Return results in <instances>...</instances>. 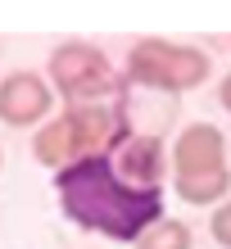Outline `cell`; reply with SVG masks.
<instances>
[{
    "label": "cell",
    "instance_id": "10",
    "mask_svg": "<svg viewBox=\"0 0 231 249\" xmlns=\"http://www.w3.org/2000/svg\"><path fill=\"white\" fill-rule=\"evenodd\" d=\"M218 105L231 113V72H227V77H222V86H218Z\"/></svg>",
    "mask_w": 231,
    "mask_h": 249
},
{
    "label": "cell",
    "instance_id": "5",
    "mask_svg": "<svg viewBox=\"0 0 231 249\" xmlns=\"http://www.w3.org/2000/svg\"><path fill=\"white\" fill-rule=\"evenodd\" d=\"M46 82L64 105H105L123 91V77L113 72L109 54L91 41H64L46 59Z\"/></svg>",
    "mask_w": 231,
    "mask_h": 249
},
{
    "label": "cell",
    "instance_id": "9",
    "mask_svg": "<svg viewBox=\"0 0 231 249\" xmlns=\"http://www.w3.org/2000/svg\"><path fill=\"white\" fill-rule=\"evenodd\" d=\"M209 236H213V245H218V249H231V195L209 213Z\"/></svg>",
    "mask_w": 231,
    "mask_h": 249
},
{
    "label": "cell",
    "instance_id": "4",
    "mask_svg": "<svg viewBox=\"0 0 231 249\" xmlns=\"http://www.w3.org/2000/svg\"><path fill=\"white\" fill-rule=\"evenodd\" d=\"M209 72H213L209 50L181 46V41H163V36H141L127 50L123 82L145 86V91H163V95H186L195 86H204Z\"/></svg>",
    "mask_w": 231,
    "mask_h": 249
},
{
    "label": "cell",
    "instance_id": "1",
    "mask_svg": "<svg viewBox=\"0 0 231 249\" xmlns=\"http://www.w3.org/2000/svg\"><path fill=\"white\" fill-rule=\"evenodd\" d=\"M54 199H59L68 222L118 245H136L163 217V190H141L123 181L109 154L59 168L54 172Z\"/></svg>",
    "mask_w": 231,
    "mask_h": 249
},
{
    "label": "cell",
    "instance_id": "11",
    "mask_svg": "<svg viewBox=\"0 0 231 249\" xmlns=\"http://www.w3.org/2000/svg\"><path fill=\"white\" fill-rule=\"evenodd\" d=\"M0 168H5V154H0Z\"/></svg>",
    "mask_w": 231,
    "mask_h": 249
},
{
    "label": "cell",
    "instance_id": "7",
    "mask_svg": "<svg viewBox=\"0 0 231 249\" xmlns=\"http://www.w3.org/2000/svg\"><path fill=\"white\" fill-rule=\"evenodd\" d=\"M113 168H118L123 181H132L141 190H163V177H168V145L150 136V131H132L118 150L109 154Z\"/></svg>",
    "mask_w": 231,
    "mask_h": 249
},
{
    "label": "cell",
    "instance_id": "6",
    "mask_svg": "<svg viewBox=\"0 0 231 249\" xmlns=\"http://www.w3.org/2000/svg\"><path fill=\"white\" fill-rule=\"evenodd\" d=\"M54 109V91L50 82L32 68H18L9 77H0V123L14 127V131H27V127H41Z\"/></svg>",
    "mask_w": 231,
    "mask_h": 249
},
{
    "label": "cell",
    "instance_id": "2",
    "mask_svg": "<svg viewBox=\"0 0 231 249\" xmlns=\"http://www.w3.org/2000/svg\"><path fill=\"white\" fill-rule=\"evenodd\" d=\"M127 136H132V123H127V109L118 100H105V105H64V113L46 118L32 131V159L41 168L59 172L68 163H82V159L113 154Z\"/></svg>",
    "mask_w": 231,
    "mask_h": 249
},
{
    "label": "cell",
    "instance_id": "3",
    "mask_svg": "<svg viewBox=\"0 0 231 249\" xmlns=\"http://www.w3.org/2000/svg\"><path fill=\"white\" fill-rule=\"evenodd\" d=\"M168 177L172 195L191 209H218L231 195V163H227V136L213 123H191L168 145Z\"/></svg>",
    "mask_w": 231,
    "mask_h": 249
},
{
    "label": "cell",
    "instance_id": "8",
    "mask_svg": "<svg viewBox=\"0 0 231 249\" xmlns=\"http://www.w3.org/2000/svg\"><path fill=\"white\" fill-rule=\"evenodd\" d=\"M136 249H195V236H191V227H186L181 217H168L163 213L145 236L136 240Z\"/></svg>",
    "mask_w": 231,
    "mask_h": 249
}]
</instances>
